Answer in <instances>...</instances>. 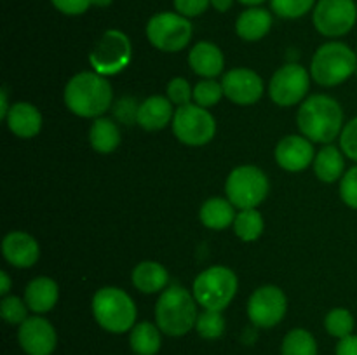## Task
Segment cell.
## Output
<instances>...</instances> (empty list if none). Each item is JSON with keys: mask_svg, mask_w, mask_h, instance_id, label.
Listing matches in <instances>:
<instances>
[{"mask_svg": "<svg viewBox=\"0 0 357 355\" xmlns=\"http://www.w3.org/2000/svg\"><path fill=\"white\" fill-rule=\"evenodd\" d=\"M234 230L244 242L257 240L264 232V218L257 209H241L234 221Z\"/></svg>", "mask_w": 357, "mask_h": 355, "instance_id": "obj_28", "label": "cell"}, {"mask_svg": "<svg viewBox=\"0 0 357 355\" xmlns=\"http://www.w3.org/2000/svg\"><path fill=\"white\" fill-rule=\"evenodd\" d=\"M344 157H342L340 150L335 148V146L328 145L321 150L319 153L314 159V171H316V176L319 178L324 183H333L338 178H342L344 174Z\"/></svg>", "mask_w": 357, "mask_h": 355, "instance_id": "obj_26", "label": "cell"}, {"mask_svg": "<svg viewBox=\"0 0 357 355\" xmlns=\"http://www.w3.org/2000/svg\"><path fill=\"white\" fill-rule=\"evenodd\" d=\"M357 68V56L342 42H328L321 45L312 58L310 75L317 84L326 87L345 82Z\"/></svg>", "mask_w": 357, "mask_h": 355, "instance_id": "obj_5", "label": "cell"}, {"mask_svg": "<svg viewBox=\"0 0 357 355\" xmlns=\"http://www.w3.org/2000/svg\"><path fill=\"white\" fill-rule=\"evenodd\" d=\"M93 313L108 333L122 334L136 326V305L131 296L119 287H103L94 294Z\"/></svg>", "mask_w": 357, "mask_h": 355, "instance_id": "obj_4", "label": "cell"}, {"mask_svg": "<svg viewBox=\"0 0 357 355\" xmlns=\"http://www.w3.org/2000/svg\"><path fill=\"white\" fill-rule=\"evenodd\" d=\"M282 355H317L316 338L307 329H293L282 340Z\"/></svg>", "mask_w": 357, "mask_h": 355, "instance_id": "obj_29", "label": "cell"}, {"mask_svg": "<svg viewBox=\"0 0 357 355\" xmlns=\"http://www.w3.org/2000/svg\"><path fill=\"white\" fill-rule=\"evenodd\" d=\"M288 301L284 292L275 285H264L251 294L248 301V317L257 327H274L284 319Z\"/></svg>", "mask_w": 357, "mask_h": 355, "instance_id": "obj_13", "label": "cell"}, {"mask_svg": "<svg viewBox=\"0 0 357 355\" xmlns=\"http://www.w3.org/2000/svg\"><path fill=\"white\" fill-rule=\"evenodd\" d=\"M2 253L6 260L13 267L28 268L37 263L40 256L38 244L30 233L26 232H10L3 237Z\"/></svg>", "mask_w": 357, "mask_h": 355, "instance_id": "obj_17", "label": "cell"}, {"mask_svg": "<svg viewBox=\"0 0 357 355\" xmlns=\"http://www.w3.org/2000/svg\"><path fill=\"white\" fill-rule=\"evenodd\" d=\"M340 195L342 200H344L349 207L357 209V166L351 167V169L342 176Z\"/></svg>", "mask_w": 357, "mask_h": 355, "instance_id": "obj_36", "label": "cell"}, {"mask_svg": "<svg viewBox=\"0 0 357 355\" xmlns=\"http://www.w3.org/2000/svg\"><path fill=\"white\" fill-rule=\"evenodd\" d=\"M132 352L136 355H155L160 350V329L152 322H139L131 329L129 336Z\"/></svg>", "mask_w": 357, "mask_h": 355, "instance_id": "obj_27", "label": "cell"}, {"mask_svg": "<svg viewBox=\"0 0 357 355\" xmlns=\"http://www.w3.org/2000/svg\"><path fill=\"white\" fill-rule=\"evenodd\" d=\"M241 3H244V6H250V7H257L260 6V3H264L265 0H239Z\"/></svg>", "mask_w": 357, "mask_h": 355, "instance_id": "obj_45", "label": "cell"}, {"mask_svg": "<svg viewBox=\"0 0 357 355\" xmlns=\"http://www.w3.org/2000/svg\"><path fill=\"white\" fill-rule=\"evenodd\" d=\"M324 326H326V331L331 336L342 340V338L351 336L352 331H354V317L349 310L335 308L326 315Z\"/></svg>", "mask_w": 357, "mask_h": 355, "instance_id": "obj_30", "label": "cell"}, {"mask_svg": "<svg viewBox=\"0 0 357 355\" xmlns=\"http://www.w3.org/2000/svg\"><path fill=\"white\" fill-rule=\"evenodd\" d=\"M229 200L239 209H255L268 194V180L255 166L236 167L225 183Z\"/></svg>", "mask_w": 357, "mask_h": 355, "instance_id": "obj_7", "label": "cell"}, {"mask_svg": "<svg viewBox=\"0 0 357 355\" xmlns=\"http://www.w3.org/2000/svg\"><path fill=\"white\" fill-rule=\"evenodd\" d=\"M209 3H211V0H174V9L181 16L195 17L201 16L208 9Z\"/></svg>", "mask_w": 357, "mask_h": 355, "instance_id": "obj_39", "label": "cell"}, {"mask_svg": "<svg viewBox=\"0 0 357 355\" xmlns=\"http://www.w3.org/2000/svg\"><path fill=\"white\" fill-rule=\"evenodd\" d=\"M17 340L28 355H51L58 345L54 327L44 317H28L20 326Z\"/></svg>", "mask_w": 357, "mask_h": 355, "instance_id": "obj_14", "label": "cell"}, {"mask_svg": "<svg viewBox=\"0 0 357 355\" xmlns=\"http://www.w3.org/2000/svg\"><path fill=\"white\" fill-rule=\"evenodd\" d=\"M356 75H357V68H356Z\"/></svg>", "mask_w": 357, "mask_h": 355, "instance_id": "obj_47", "label": "cell"}, {"mask_svg": "<svg viewBox=\"0 0 357 355\" xmlns=\"http://www.w3.org/2000/svg\"><path fill=\"white\" fill-rule=\"evenodd\" d=\"M6 120L10 132H14L17 138H33L42 129L40 111L30 103L13 104Z\"/></svg>", "mask_w": 357, "mask_h": 355, "instance_id": "obj_20", "label": "cell"}, {"mask_svg": "<svg viewBox=\"0 0 357 355\" xmlns=\"http://www.w3.org/2000/svg\"><path fill=\"white\" fill-rule=\"evenodd\" d=\"M223 96L222 82H216L213 79L201 80L194 87V103L202 108H209L218 103Z\"/></svg>", "mask_w": 357, "mask_h": 355, "instance_id": "obj_32", "label": "cell"}, {"mask_svg": "<svg viewBox=\"0 0 357 355\" xmlns=\"http://www.w3.org/2000/svg\"><path fill=\"white\" fill-rule=\"evenodd\" d=\"M223 94L236 104H253L264 94V80L248 68L230 70L222 80Z\"/></svg>", "mask_w": 357, "mask_h": 355, "instance_id": "obj_15", "label": "cell"}, {"mask_svg": "<svg viewBox=\"0 0 357 355\" xmlns=\"http://www.w3.org/2000/svg\"><path fill=\"white\" fill-rule=\"evenodd\" d=\"M167 100L171 103L178 104V106H183V104H188L194 100V89H192L187 80L176 77V79L167 84Z\"/></svg>", "mask_w": 357, "mask_h": 355, "instance_id": "obj_35", "label": "cell"}, {"mask_svg": "<svg viewBox=\"0 0 357 355\" xmlns=\"http://www.w3.org/2000/svg\"><path fill=\"white\" fill-rule=\"evenodd\" d=\"M340 146L349 159L357 162V117L352 118V120L342 129Z\"/></svg>", "mask_w": 357, "mask_h": 355, "instance_id": "obj_38", "label": "cell"}, {"mask_svg": "<svg viewBox=\"0 0 357 355\" xmlns=\"http://www.w3.org/2000/svg\"><path fill=\"white\" fill-rule=\"evenodd\" d=\"M192 296L181 285H171L160 294L155 305V320L159 329L167 336H183L197 324V306Z\"/></svg>", "mask_w": 357, "mask_h": 355, "instance_id": "obj_3", "label": "cell"}, {"mask_svg": "<svg viewBox=\"0 0 357 355\" xmlns=\"http://www.w3.org/2000/svg\"><path fill=\"white\" fill-rule=\"evenodd\" d=\"M272 28V16L260 7H250L236 21V31L243 40L255 42L264 38Z\"/></svg>", "mask_w": 357, "mask_h": 355, "instance_id": "obj_22", "label": "cell"}, {"mask_svg": "<svg viewBox=\"0 0 357 355\" xmlns=\"http://www.w3.org/2000/svg\"><path fill=\"white\" fill-rule=\"evenodd\" d=\"M52 6L63 14H68V16H79L84 14L91 6H93V0H51Z\"/></svg>", "mask_w": 357, "mask_h": 355, "instance_id": "obj_40", "label": "cell"}, {"mask_svg": "<svg viewBox=\"0 0 357 355\" xmlns=\"http://www.w3.org/2000/svg\"><path fill=\"white\" fill-rule=\"evenodd\" d=\"M112 3V0H93V6L96 7H108Z\"/></svg>", "mask_w": 357, "mask_h": 355, "instance_id": "obj_46", "label": "cell"}, {"mask_svg": "<svg viewBox=\"0 0 357 355\" xmlns=\"http://www.w3.org/2000/svg\"><path fill=\"white\" fill-rule=\"evenodd\" d=\"M138 110L139 104L136 103V100H132V97H122L121 101L115 103L114 113L122 124L131 125L135 122H138Z\"/></svg>", "mask_w": 357, "mask_h": 355, "instance_id": "obj_37", "label": "cell"}, {"mask_svg": "<svg viewBox=\"0 0 357 355\" xmlns=\"http://www.w3.org/2000/svg\"><path fill=\"white\" fill-rule=\"evenodd\" d=\"M310 87V77L303 66L289 63L274 73L268 86L272 101L279 106H293L307 96Z\"/></svg>", "mask_w": 357, "mask_h": 355, "instance_id": "obj_12", "label": "cell"}, {"mask_svg": "<svg viewBox=\"0 0 357 355\" xmlns=\"http://www.w3.org/2000/svg\"><path fill=\"white\" fill-rule=\"evenodd\" d=\"M275 160L291 173L307 169L314 160V146L303 136H286L275 146Z\"/></svg>", "mask_w": 357, "mask_h": 355, "instance_id": "obj_16", "label": "cell"}, {"mask_svg": "<svg viewBox=\"0 0 357 355\" xmlns=\"http://www.w3.org/2000/svg\"><path fill=\"white\" fill-rule=\"evenodd\" d=\"M312 19L316 30L324 37H342L354 28L357 6L354 0H319Z\"/></svg>", "mask_w": 357, "mask_h": 355, "instance_id": "obj_11", "label": "cell"}, {"mask_svg": "<svg viewBox=\"0 0 357 355\" xmlns=\"http://www.w3.org/2000/svg\"><path fill=\"white\" fill-rule=\"evenodd\" d=\"M146 37L159 51L178 52L190 42L192 23L178 13H159L150 17Z\"/></svg>", "mask_w": 357, "mask_h": 355, "instance_id": "obj_9", "label": "cell"}, {"mask_svg": "<svg viewBox=\"0 0 357 355\" xmlns=\"http://www.w3.org/2000/svg\"><path fill=\"white\" fill-rule=\"evenodd\" d=\"M58 284L49 277H37L26 285L24 301L35 313H45L54 308L58 301Z\"/></svg>", "mask_w": 357, "mask_h": 355, "instance_id": "obj_21", "label": "cell"}, {"mask_svg": "<svg viewBox=\"0 0 357 355\" xmlns=\"http://www.w3.org/2000/svg\"><path fill=\"white\" fill-rule=\"evenodd\" d=\"M234 0H211V6L215 7L218 13H227L232 7Z\"/></svg>", "mask_w": 357, "mask_h": 355, "instance_id": "obj_42", "label": "cell"}, {"mask_svg": "<svg viewBox=\"0 0 357 355\" xmlns=\"http://www.w3.org/2000/svg\"><path fill=\"white\" fill-rule=\"evenodd\" d=\"M0 313H2L3 320L9 324H23L28 319V305L23 299L16 298V296H7L0 303Z\"/></svg>", "mask_w": 357, "mask_h": 355, "instance_id": "obj_34", "label": "cell"}, {"mask_svg": "<svg viewBox=\"0 0 357 355\" xmlns=\"http://www.w3.org/2000/svg\"><path fill=\"white\" fill-rule=\"evenodd\" d=\"M173 132L185 145L201 146L213 139L216 132V122L206 108L188 103L178 106L174 111Z\"/></svg>", "mask_w": 357, "mask_h": 355, "instance_id": "obj_10", "label": "cell"}, {"mask_svg": "<svg viewBox=\"0 0 357 355\" xmlns=\"http://www.w3.org/2000/svg\"><path fill=\"white\" fill-rule=\"evenodd\" d=\"M112 86L96 72L77 73L65 87V103L72 113L94 118L103 115L112 104Z\"/></svg>", "mask_w": 357, "mask_h": 355, "instance_id": "obj_2", "label": "cell"}, {"mask_svg": "<svg viewBox=\"0 0 357 355\" xmlns=\"http://www.w3.org/2000/svg\"><path fill=\"white\" fill-rule=\"evenodd\" d=\"M0 281H2V285H0V294H7L10 289V278L6 271H0Z\"/></svg>", "mask_w": 357, "mask_h": 355, "instance_id": "obj_44", "label": "cell"}, {"mask_svg": "<svg viewBox=\"0 0 357 355\" xmlns=\"http://www.w3.org/2000/svg\"><path fill=\"white\" fill-rule=\"evenodd\" d=\"M174 117L173 103L164 96H150L139 104L138 122L145 131H159Z\"/></svg>", "mask_w": 357, "mask_h": 355, "instance_id": "obj_19", "label": "cell"}, {"mask_svg": "<svg viewBox=\"0 0 357 355\" xmlns=\"http://www.w3.org/2000/svg\"><path fill=\"white\" fill-rule=\"evenodd\" d=\"M89 141L96 152L112 153L121 145V131L112 118L98 117L91 125Z\"/></svg>", "mask_w": 357, "mask_h": 355, "instance_id": "obj_25", "label": "cell"}, {"mask_svg": "<svg viewBox=\"0 0 357 355\" xmlns=\"http://www.w3.org/2000/svg\"><path fill=\"white\" fill-rule=\"evenodd\" d=\"M337 355H357V334H351L338 341Z\"/></svg>", "mask_w": 357, "mask_h": 355, "instance_id": "obj_41", "label": "cell"}, {"mask_svg": "<svg viewBox=\"0 0 357 355\" xmlns=\"http://www.w3.org/2000/svg\"><path fill=\"white\" fill-rule=\"evenodd\" d=\"M316 0H271L272 10L284 19H296L309 13Z\"/></svg>", "mask_w": 357, "mask_h": 355, "instance_id": "obj_33", "label": "cell"}, {"mask_svg": "<svg viewBox=\"0 0 357 355\" xmlns=\"http://www.w3.org/2000/svg\"><path fill=\"white\" fill-rule=\"evenodd\" d=\"M237 275L227 267H211L194 281V296L204 310L222 312L237 292Z\"/></svg>", "mask_w": 357, "mask_h": 355, "instance_id": "obj_6", "label": "cell"}, {"mask_svg": "<svg viewBox=\"0 0 357 355\" xmlns=\"http://www.w3.org/2000/svg\"><path fill=\"white\" fill-rule=\"evenodd\" d=\"M296 122L307 139L316 143H331L342 134L344 111L333 97L316 94L303 101L296 115Z\"/></svg>", "mask_w": 357, "mask_h": 355, "instance_id": "obj_1", "label": "cell"}, {"mask_svg": "<svg viewBox=\"0 0 357 355\" xmlns=\"http://www.w3.org/2000/svg\"><path fill=\"white\" fill-rule=\"evenodd\" d=\"M167 281H169L167 270L155 261H143L132 270V284L146 294L162 291L167 285Z\"/></svg>", "mask_w": 357, "mask_h": 355, "instance_id": "obj_23", "label": "cell"}, {"mask_svg": "<svg viewBox=\"0 0 357 355\" xmlns=\"http://www.w3.org/2000/svg\"><path fill=\"white\" fill-rule=\"evenodd\" d=\"M132 47L129 37L121 30H108L101 35L89 54V63L100 75H117L131 61Z\"/></svg>", "mask_w": 357, "mask_h": 355, "instance_id": "obj_8", "label": "cell"}, {"mask_svg": "<svg viewBox=\"0 0 357 355\" xmlns=\"http://www.w3.org/2000/svg\"><path fill=\"white\" fill-rule=\"evenodd\" d=\"M236 205L225 198H209L201 207V221L202 225L211 230H223L236 221Z\"/></svg>", "mask_w": 357, "mask_h": 355, "instance_id": "obj_24", "label": "cell"}, {"mask_svg": "<svg viewBox=\"0 0 357 355\" xmlns=\"http://www.w3.org/2000/svg\"><path fill=\"white\" fill-rule=\"evenodd\" d=\"M195 329L204 340H218L225 333V319L216 310H204L197 317Z\"/></svg>", "mask_w": 357, "mask_h": 355, "instance_id": "obj_31", "label": "cell"}, {"mask_svg": "<svg viewBox=\"0 0 357 355\" xmlns=\"http://www.w3.org/2000/svg\"><path fill=\"white\" fill-rule=\"evenodd\" d=\"M190 68L204 79H215L223 72V52L211 42H199L188 54Z\"/></svg>", "mask_w": 357, "mask_h": 355, "instance_id": "obj_18", "label": "cell"}, {"mask_svg": "<svg viewBox=\"0 0 357 355\" xmlns=\"http://www.w3.org/2000/svg\"><path fill=\"white\" fill-rule=\"evenodd\" d=\"M0 101H2V108H0V117L6 118L7 113H9L10 106L9 103H7V90L2 89V93H0Z\"/></svg>", "mask_w": 357, "mask_h": 355, "instance_id": "obj_43", "label": "cell"}]
</instances>
